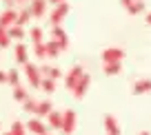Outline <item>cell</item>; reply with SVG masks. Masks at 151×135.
<instances>
[{"label": "cell", "mask_w": 151, "mask_h": 135, "mask_svg": "<svg viewBox=\"0 0 151 135\" xmlns=\"http://www.w3.org/2000/svg\"><path fill=\"white\" fill-rule=\"evenodd\" d=\"M104 131L107 135H120V124L113 115H104Z\"/></svg>", "instance_id": "cell-11"}, {"label": "cell", "mask_w": 151, "mask_h": 135, "mask_svg": "<svg viewBox=\"0 0 151 135\" xmlns=\"http://www.w3.org/2000/svg\"><path fill=\"white\" fill-rule=\"evenodd\" d=\"M24 126H27V131H31L33 135H45V133H47V126L40 122V117H31Z\"/></svg>", "instance_id": "cell-9"}, {"label": "cell", "mask_w": 151, "mask_h": 135, "mask_svg": "<svg viewBox=\"0 0 151 135\" xmlns=\"http://www.w3.org/2000/svg\"><path fill=\"white\" fill-rule=\"evenodd\" d=\"M151 91V80H138L133 84V93L136 95H142V93H149Z\"/></svg>", "instance_id": "cell-14"}, {"label": "cell", "mask_w": 151, "mask_h": 135, "mask_svg": "<svg viewBox=\"0 0 151 135\" xmlns=\"http://www.w3.org/2000/svg\"><path fill=\"white\" fill-rule=\"evenodd\" d=\"M36 100H31V98H27V100H24V102H22V106H24V113H36Z\"/></svg>", "instance_id": "cell-29"}, {"label": "cell", "mask_w": 151, "mask_h": 135, "mask_svg": "<svg viewBox=\"0 0 151 135\" xmlns=\"http://www.w3.org/2000/svg\"><path fill=\"white\" fill-rule=\"evenodd\" d=\"M140 135H151V133H149V131H142V133H140Z\"/></svg>", "instance_id": "cell-36"}, {"label": "cell", "mask_w": 151, "mask_h": 135, "mask_svg": "<svg viewBox=\"0 0 151 135\" xmlns=\"http://www.w3.org/2000/svg\"><path fill=\"white\" fill-rule=\"evenodd\" d=\"M16 16H18L16 9H5L0 14V27H11V24L16 22Z\"/></svg>", "instance_id": "cell-12"}, {"label": "cell", "mask_w": 151, "mask_h": 135, "mask_svg": "<svg viewBox=\"0 0 151 135\" xmlns=\"http://www.w3.org/2000/svg\"><path fill=\"white\" fill-rule=\"evenodd\" d=\"M7 82V73H5V71H0V84H5Z\"/></svg>", "instance_id": "cell-31"}, {"label": "cell", "mask_w": 151, "mask_h": 135, "mask_svg": "<svg viewBox=\"0 0 151 135\" xmlns=\"http://www.w3.org/2000/svg\"><path fill=\"white\" fill-rule=\"evenodd\" d=\"M76 111H71V109H67L65 113H62V126H60V131L65 135H71L76 131Z\"/></svg>", "instance_id": "cell-4"}, {"label": "cell", "mask_w": 151, "mask_h": 135, "mask_svg": "<svg viewBox=\"0 0 151 135\" xmlns=\"http://www.w3.org/2000/svg\"><path fill=\"white\" fill-rule=\"evenodd\" d=\"M131 2H133V0H120V5H122V7H129Z\"/></svg>", "instance_id": "cell-32"}, {"label": "cell", "mask_w": 151, "mask_h": 135, "mask_svg": "<svg viewBox=\"0 0 151 135\" xmlns=\"http://www.w3.org/2000/svg\"><path fill=\"white\" fill-rule=\"evenodd\" d=\"M29 20H31V11H29V7H22V9H20V14L16 16V22H14V24L24 27V24H29Z\"/></svg>", "instance_id": "cell-16"}, {"label": "cell", "mask_w": 151, "mask_h": 135, "mask_svg": "<svg viewBox=\"0 0 151 135\" xmlns=\"http://www.w3.org/2000/svg\"><path fill=\"white\" fill-rule=\"evenodd\" d=\"M16 60H18L20 64L29 62V56H27V44H24V42H18V44H16Z\"/></svg>", "instance_id": "cell-15"}, {"label": "cell", "mask_w": 151, "mask_h": 135, "mask_svg": "<svg viewBox=\"0 0 151 135\" xmlns=\"http://www.w3.org/2000/svg\"><path fill=\"white\" fill-rule=\"evenodd\" d=\"M49 111H53V104L49 102V100H42V102L36 104V113H33V115L36 117H47Z\"/></svg>", "instance_id": "cell-13"}, {"label": "cell", "mask_w": 151, "mask_h": 135, "mask_svg": "<svg viewBox=\"0 0 151 135\" xmlns=\"http://www.w3.org/2000/svg\"><path fill=\"white\" fill-rule=\"evenodd\" d=\"M18 5H27V2H31V0H16Z\"/></svg>", "instance_id": "cell-34"}, {"label": "cell", "mask_w": 151, "mask_h": 135, "mask_svg": "<svg viewBox=\"0 0 151 135\" xmlns=\"http://www.w3.org/2000/svg\"><path fill=\"white\" fill-rule=\"evenodd\" d=\"M33 51H36V58H38V60H45V58H47L45 42H36V44H33Z\"/></svg>", "instance_id": "cell-26"}, {"label": "cell", "mask_w": 151, "mask_h": 135, "mask_svg": "<svg viewBox=\"0 0 151 135\" xmlns=\"http://www.w3.org/2000/svg\"><path fill=\"white\" fill-rule=\"evenodd\" d=\"M9 133H11V135H27V126H24L22 122H14Z\"/></svg>", "instance_id": "cell-25"}, {"label": "cell", "mask_w": 151, "mask_h": 135, "mask_svg": "<svg viewBox=\"0 0 151 135\" xmlns=\"http://www.w3.org/2000/svg\"><path fill=\"white\" fill-rule=\"evenodd\" d=\"M145 20H147V24H151V11L147 14V18H145Z\"/></svg>", "instance_id": "cell-35"}, {"label": "cell", "mask_w": 151, "mask_h": 135, "mask_svg": "<svg viewBox=\"0 0 151 135\" xmlns=\"http://www.w3.org/2000/svg\"><path fill=\"white\" fill-rule=\"evenodd\" d=\"M47 0H31L29 2V11H31V18H42L47 14Z\"/></svg>", "instance_id": "cell-8"}, {"label": "cell", "mask_w": 151, "mask_h": 135, "mask_svg": "<svg viewBox=\"0 0 151 135\" xmlns=\"http://www.w3.org/2000/svg\"><path fill=\"white\" fill-rule=\"evenodd\" d=\"M7 82H9L11 86L20 84V73H18V69H11V71H7Z\"/></svg>", "instance_id": "cell-27"}, {"label": "cell", "mask_w": 151, "mask_h": 135, "mask_svg": "<svg viewBox=\"0 0 151 135\" xmlns=\"http://www.w3.org/2000/svg\"><path fill=\"white\" fill-rule=\"evenodd\" d=\"M89 84H91V75L82 73V75H80V80L76 82V86L71 89V91H73V95H76V98H85L87 91H89Z\"/></svg>", "instance_id": "cell-5"}, {"label": "cell", "mask_w": 151, "mask_h": 135, "mask_svg": "<svg viewBox=\"0 0 151 135\" xmlns=\"http://www.w3.org/2000/svg\"><path fill=\"white\" fill-rule=\"evenodd\" d=\"M29 38H31L33 44H36V42H45V33H42V29H40V27H31Z\"/></svg>", "instance_id": "cell-24"}, {"label": "cell", "mask_w": 151, "mask_h": 135, "mask_svg": "<svg viewBox=\"0 0 151 135\" xmlns=\"http://www.w3.org/2000/svg\"><path fill=\"white\" fill-rule=\"evenodd\" d=\"M124 60V51L118 47H109L102 51V62H122Z\"/></svg>", "instance_id": "cell-6"}, {"label": "cell", "mask_w": 151, "mask_h": 135, "mask_svg": "<svg viewBox=\"0 0 151 135\" xmlns=\"http://www.w3.org/2000/svg\"><path fill=\"white\" fill-rule=\"evenodd\" d=\"M51 38L58 42L60 51H67V49H69V36L65 33V29H62L60 24H51Z\"/></svg>", "instance_id": "cell-3"}, {"label": "cell", "mask_w": 151, "mask_h": 135, "mask_svg": "<svg viewBox=\"0 0 151 135\" xmlns=\"http://www.w3.org/2000/svg\"><path fill=\"white\" fill-rule=\"evenodd\" d=\"M27 98H29L27 89L20 86V84H16V86H14V100H16V102H24Z\"/></svg>", "instance_id": "cell-23"}, {"label": "cell", "mask_w": 151, "mask_h": 135, "mask_svg": "<svg viewBox=\"0 0 151 135\" xmlns=\"http://www.w3.org/2000/svg\"><path fill=\"white\" fill-rule=\"evenodd\" d=\"M24 75H27L29 84L33 89H40V82H42V75H40V69L38 64H31V62H24Z\"/></svg>", "instance_id": "cell-2"}, {"label": "cell", "mask_w": 151, "mask_h": 135, "mask_svg": "<svg viewBox=\"0 0 151 135\" xmlns=\"http://www.w3.org/2000/svg\"><path fill=\"white\" fill-rule=\"evenodd\" d=\"M2 2H5L7 9H16V7H18V2H16V0H2Z\"/></svg>", "instance_id": "cell-30"}, {"label": "cell", "mask_w": 151, "mask_h": 135, "mask_svg": "<svg viewBox=\"0 0 151 135\" xmlns=\"http://www.w3.org/2000/svg\"><path fill=\"white\" fill-rule=\"evenodd\" d=\"M127 9V14H131V16H138V14H142L145 11V0H133L129 7H124Z\"/></svg>", "instance_id": "cell-20"}, {"label": "cell", "mask_w": 151, "mask_h": 135, "mask_svg": "<svg viewBox=\"0 0 151 135\" xmlns=\"http://www.w3.org/2000/svg\"><path fill=\"white\" fill-rule=\"evenodd\" d=\"M40 89H42L47 95H51L53 91H56V80H51V78H42V82H40Z\"/></svg>", "instance_id": "cell-22"}, {"label": "cell", "mask_w": 151, "mask_h": 135, "mask_svg": "<svg viewBox=\"0 0 151 135\" xmlns=\"http://www.w3.org/2000/svg\"><path fill=\"white\" fill-rule=\"evenodd\" d=\"M7 33H9L11 40H22V38H24V29L20 27V24H11V27H7Z\"/></svg>", "instance_id": "cell-18"}, {"label": "cell", "mask_w": 151, "mask_h": 135, "mask_svg": "<svg viewBox=\"0 0 151 135\" xmlns=\"http://www.w3.org/2000/svg\"><path fill=\"white\" fill-rule=\"evenodd\" d=\"M102 71H104L107 75H118L120 71H122V62H104Z\"/></svg>", "instance_id": "cell-17"}, {"label": "cell", "mask_w": 151, "mask_h": 135, "mask_svg": "<svg viewBox=\"0 0 151 135\" xmlns=\"http://www.w3.org/2000/svg\"><path fill=\"white\" fill-rule=\"evenodd\" d=\"M2 135H11V133H2Z\"/></svg>", "instance_id": "cell-37"}, {"label": "cell", "mask_w": 151, "mask_h": 135, "mask_svg": "<svg viewBox=\"0 0 151 135\" xmlns=\"http://www.w3.org/2000/svg\"><path fill=\"white\" fill-rule=\"evenodd\" d=\"M49 5H58V2H65V0H47Z\"/></svg>", "instance_id": "cell-33"}, {"label": "cell", "mask_w": 151, "mask_h": 135, "mask_svg": "<svg viewBox=\"0 0 151 135\" xmlns=\"http://www.w3.org/2000/svg\"><path fill=\"white\" fill-rule=\"evenodd\" d=\"M69 16V2H58V5H53L51 14H49V24H62V20Z\"/></svg>", "instance_id": "cell-1"}, {"label": "cell", "mask_w": 151, "mask_h": 135, "mask_svg": "<svg viewBox=\"0 0 151 135\" xmlns=\"http://www.w3.org/2000/svg\"><path fill=\"white\" fill-rule=\"evenodd\" d=\"M11 44V38H9V33H7V27H0V47L5 49V47H9Z\"/></svg>", "instance_id": "cell-28"}, {"label": "cell", "mask_w": 151, "mask_h": 135, "mask_svg": "<svg viewBox=\"0 0 151 135\" xmlns=\"http://www.w3.org/2000/svg\"><path fill=\"white\" fill-rule=\"evenodd\" d=\"M40 69V75L42 78H51V80H58L62 78V71L58 69V66H51V64H42V66H38Z\"/></svg>", "instance_id": "cell-10"}, {"label": "cell", "mask_w": 151, "mask_h": 135, "mask_svg": "<svg viewBox=\"0 0 151 135\" xmlns=\"http://www.w3.org/2000/svg\"><path fill=\"white\" fill-rule=\"evenodd\" d=\"M82 73H85V71H82V66H78V64H76V66H71V69H69V73L65 75V86L71 91V89L76 86V82L80 80V75H82Z\"/></svg>", "instance_id": "cell-7"}, {"label": "cell", "mask_w": 151, "mask_h": 135, "mask_svg": "<svg viewBox=\"0 0 151 135\" xmlns=\"http://www.w3.org/2000/svg\"><path fill=\"white\" fill-rule=\"evenodd\" d=\"M45 135H49V133H45Z\"/></svg>", "instance_id": "cell-38"}, {"label": "cell", "mask_w": 151, "mask_h": 135, "mask_svg": "<svg viewBox=\"0 0 151 135\" xmlns=\"http://www.w3.org/2000/svg\"><path fill=\"white\" fill-rule=\"evenodd\" d=\"M49 129H60L62 126V113L58 111H49Z\"/></svg>", "instance_id": "cell-19"}, {"label": "cell", "mask_w": 151, "mask_h": 135, "mask_svg": "<svg viewBox=\"0 0 151 135\" xmlns=\"http://www.w3.org/2000/svg\"><path fill=\"white\" fill-rule=\"evenodd\" d=\"M45 49H47V58H56L58 53H60V47H58V42L53 40H49V42H45Z\"/></svg>", "instance_id": "cell-21"}]
</instances>
